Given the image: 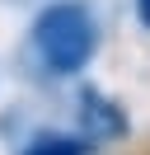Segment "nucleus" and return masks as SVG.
<instances>
[{"mask_svg": "<svg viewBox=\"0 0 150 155\" xmlns=\"http://www.w3.org/2000/svg\"><path fill=\"white\" fill-rule=\"evenodd\" d=\"M75 132H80L94 150H99V146H122L131 136V117H127V108L112 94H103V89H80V99H75Z\"/></svg>", "mask_w": 150, "mask_h": 155, "instance_id": "2", "label": "nucleus"}, {"mask_svg": "<svg viewBox=\"0 0 150 155\" xmlns=\"http://www.w3.org/2000/svg\"><path fill=\"white\" fill-rule=\"evenodd\" d=\"M136 14H141V24L150 28V0H136Z\"/></svg>", "mask_w": 150, "mask_h": 155, "instance_id": "4", "label": "nucleus"}, {"mask_svg": "<svg viewBox=\"0 0 150 155\" xmlns=\"http://www.w3.org/2000/svg\"><path fill=\"white\" fill-rule=\"evenodd\" d=\"M28 42L47 75H80L99 52V24L84 0H52L38 10Z\"/></svg>", "mask_w": 150, "mask_h": 155, "instance_id": "1", "label": "nucleus"}, {"mask_svg": "<svg viewBox=\"0 0 150 155\" xmlns=\"http://www.w3.org/2000/svg\"><path fill=\"white\" fill-rule=\"evenodd\" d=\"M19 155H94V146L80 132H61V127H47V132L28 136L19 146Z\"/></svg>", "mask_w": 150, "mask_h": 155, "instance_id": "3", "label": "nucleus"}]
</instances>
